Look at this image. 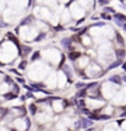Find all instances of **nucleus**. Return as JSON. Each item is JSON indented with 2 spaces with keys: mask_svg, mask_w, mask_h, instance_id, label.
Here are the masks:
<instances>
[{
  "mask_svg": "<svg viewBox=\"0 0 126 131\" xmlns=\"http://www.w3.org/2000/svg\"><path fill=\"white\" fill-rule=\"evenodd\" d=\"M114 18H115L116 22H119V21H126V16L125 15H121V14H115L114 15Z\"/></svg>",
  "mask_w": 126,
  "mask_h": 131,
  "instance_id": "f257e3e1",
  "label": "nucleus"
},
{
  "mask_svg": "<svg viewBox=\"0 0 126 131\" xmlns=\"http://www.w3.org/2000/svg\"><path fill=\"white\" fill-rule=\"evenodd\" d=\"M109 3V0H99V4L100 5H105V4H108Z\"/></svg>",
  "mask_w": 126,
  "mask_h": 131,
  "instance_id": "423d86ee",
  "label": "nucleus"
},
{
  "mask_svg": "<svg viewBox=\"0 0 126 131\" xmlns=\"http://www.w3.org/2000/svg\"><path fill=\"white\" fill-rule=\"evenodd\" d=\"M125 9H126V5H125Z\"/></svg>",
  "mask_w": 126,
  "mask_h": 131,
  "instance_id": "9d476101",
  "label": "nucleus"
},
{
  "mask_svg": "<svg viewBox=\"0 0 126 131\" xmlns=\"http://www.w3.org/2000/svg\"><path fill=\"white\" fill-rule=\"evenodd\" d=\"M116 37H118V42H119L120 44H124V41H122V38H121V36H120L119 33H116Z\"/></svg>",
  "mask_w": 126,
  "mask_h": 131,
  "instance_id": "39448f33",
  "label": "nucleus"
},
{
  "mask_svg": "<svg viewBox=\"0 0 126 131\" xmlns=\"http://www.w3.org/2000/svg\"><path fill=\"white\" fill-rule=\"evenodd\" d=\"M116 54H118V57H124L125 55V50H122V49H119V50H116Z\"/></svg>",
  "mask_w": 126,
  "mask_h": 131,
  "instance_id": "7ed1b4c3",
  "label": "nucleus"
},
{
  "mask_svg": "<svg viewBox=\"0 0 126 131\" xmlns=\"http://www.w3.org/2000/svg\"><path fill=\"white\" fill-rule=\"evenodd\" d=\"M124 28H125V29H126V25H124Z\"/></svg>",
  "mask_w": 126,
  "mask_h": 131,
  "instance_id": "1a4fd4ad",
  "label": "nucleus"
},
{
  "mask_svg": "<svg viewBox=\"0 0 126 131\" xmlns=\"http://www.w3.org/2000/svg\"><path fill=\"white\" fill-rule=\"evenodd\" d=\"M77 57H78V53H71V54H70V59H71V60H75Z\"/></svg>",
  "mask_w": 126,
  "mask_h": 131,
  "instance_id": "20e7f679",
  "label": "nucleus"
},
{
  "mask_svg": "<svg viewBox=\"0 0 126 131\" xmlns=\"http://www.w3.org/2000/svg\"><path fill=\"white\" fill-rule=\"evenodd\" d=\"M105 11H108V12H113L114 10H113V9H110V7H108V9H105Z\"/></svg>",
  "mask_w": 126,
  "mask_h": 131,
  "instance_id": "6e6552de",
  "label": "nucleus"
},
{
  "mask_svg": "<svg viewBox=\"0 0 126 131\" xmlns=\"http://www.w3.org/2000/svg\"><path fill=\"white\" fill-rule=\"evenodd\" d=\"M70 44H71V41H70V39H63V45H64L65 48H69Z\"/></svg>",
  "mask_w": 126,
  "mask_h": 131,
  "instance_id": "f03ea898",
  "label": "nucleus"
},
{
  "mask_svg": "<svg viewBox=\"0 0 126 131\" xmlns=\"http://www.w3.org/2000/svg\"><path fill=\"white\" fill-rule=\"evenodd\" d=\"M44 36H45V34H41V36L38 37V38H35V42H37V41H39V39H42V38H43Z\"/></svg>",
  "mask_w": 126,
  "mask_h": 131,
  "instance_id": "0eeeda50",
  "label": "nucleus"
}]
</instances>
